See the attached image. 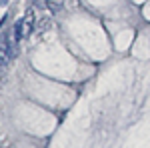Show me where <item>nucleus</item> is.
Returning a JSON list of instances; mask_svg holds the SVG:
<instances>
[{"instance_id":"nucleus-1","label":"nucleus","mask_w":150,"mask_h":148,"mask_svg":"<svg viewBox=\"0 0 150 148\" xmlns=\"http://www.w3.org/2000/svg\"><path fill=\"white\" fill-rule=\"evenodd\" d=\"M32 28H34V14H32V12H28V14L22 18V32H24V36L30 34V32H32Z\"/></svg>"},{"instance_id":"nucleus-2","label":"nucleus","mask_w":150,"mask_h":148,"mask_svg":"<svg viewBox=\"0 0 150 148\" xmlns=\"http://www.w3.org/2000/svg\"><path fill=\"white\" fill-rule=\"evenodd\" d=\"M62 2H64V0H46V6H48V10H50V12L56 14V12L62 10Z\"/></svg>"},{"instance_id":"nucleus-3","label":"nucleus","mask_w":150,"mask_h":148,"mask_svg":"<svg viewBox=\"0 0 150 148\" xmlns=\"http://www.w3.org/2000/svg\"><path fill=\"white\" fill-rule=\"evenodd\" d=\"M4 66H6V62H4V60H0V76H2V72H4Z\"/></svg>"}]
</instances>
